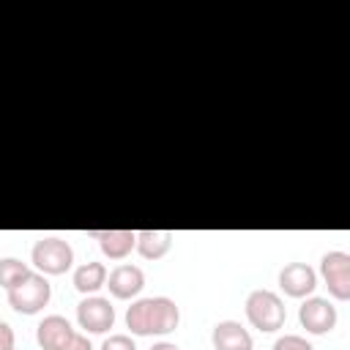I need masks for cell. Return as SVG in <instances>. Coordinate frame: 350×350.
Returning <instances> with one entry per match:
<instances>
[{"instance_id": "1", "label": "cell", "mask_w": 350, "mask_h": 350, "mask_svg": "<svg viewBox=\"0 0 350 350\" xmlns=\"http://www.w3.org/2000/svg\"><path fill=\"white\" fill-rule=\"evenodd\" d=\"M30 260L33 265L38 268V273L44 276H60L71 268L74 262V249L68 241H63L60 235H41L36 243H33V252H30Z\"/></svg>"}, {"instance_id": "2", "label": "cell", "mask_w": 350, "mask_h": 350, "mask_svg": "<svg viewBox=\"0 0 350 350\" xmlns=\"http://www.w3.org/2000/svg\"><path fill=\"white\" fill-rule=\"evenodd\" d=\"M246 317L257 331L273 334L284 325L287 312H284L282 298L273 290H252L246 298Z\"/></svg>"}, {"instance_id": "3", "label": "cell", "mask_w": 350, "mask_h": 350, "mask_svg": "<svg viewBox=\"0 0 350 350\" xmlns=\"http://www.w3.org/2000/svg\"><path fill=\"white\" fill-rule=\"evenodd\" d=\"M36 339L44 350H93L90 339L71 328V323L63 314H49L38 323Z\"/></svg>"}, {"instance_id": "4", "label": "cell", "mask_w": 350, "mask_h": 350, "mask_svg": "<svg viewBox=\"0 0 350 350\" xmlns=\"http://www.w3.org/2000/svg\"><path fill=\"white\" fill-rule=\"evenodd\" d=\"M5 293H8L11 309H16L19 314H36V312H41V309L49 304V298H52V284L46 282L44 273L30 271L16 287H11V290H5Z\"/></svg>"}, {"instance_id": "5", "label": "cell", "mask_w": 350, "mask_h": 350, "mask_svg": "<svg viewBox=\"0 0 350 350\" xmlns=\"http://www.w3.org/2000/svg\"><path fill=\"white\" fill-rule=\"evenodd\" d=\"M77 323L88 334H107L115 325V306L109 304V298L85 295L77 304Z\"/></svg>"}, {"instance_id": "6", "label": "cell", "mask_w": 350, "mask_h": 350, "mask_svg": "<svg viewBox=\"0 0 350 350\" xmlns=\"http://www.w3.org/2000/svg\"><path fill=\"white\" fill-rule=\"evenodd\" d=\"M320 273L328 284L331 298L347 301L350 298V254L347 252H328L320 260Z\"/></svg>"}, {"instance_id": "7", "label": "cell", "mask_w": 350, "mask_h": 350, "mask_svg": "<svg viewBox=\"0 0 350 350\" xmlns=\"http://www.w3.org/2000/svg\"><path fill=\"white\" fill-rule=\"evenodd\" d=\"M298 320H301V325H304L309 334L320 336V334L334 331V325H336L339 314H336V306H334L328 298L309 295V298L298 306Z\"/></svg>"}, {"instance_id": "8", "label": "cell", "mask_w": 350, "mask_h": 350, "mask_svg": "<svg viewBox=\"0 0 350 350\" xmlns=\"http://www.w3.org/2000/svg\"><path fill=\"white\" fill-rule=\"evenodd\" d=\"M279 287L290 298H309L317 287V273L306 262H287L279 271Z\"/></svg>"}, {"instance_id": "9", "label": "cell", "mask_w": 350, "mask_h": 350, "mask_svg": "<svg viewBox=\"0 0 350 350\" xmlns=\"http://www.w3.org/2000/svg\"><path fill=\"white\" fill-rule=\"evenodd\" d=\"M107 287H109L112 298H120V301L137 298L145 287V273H142V268H137L131 262H120L118 268H112L107 273Z\"/></svg>"}, {"instance_id": "10", "label": "cell", "mask_w": 350, "mask_h": 350, "mask_svg": "<svg viewBox=\"0 0 350 350\" xmlns=\"http://www.w3.org/2000/svg\"><path fill=\"white\" fill-rule=\"evenodd\" d=\"M180 323V309L172 298L167 295H156V298H148V336L150 334H170L175 331Z\"/></svg>"}, {"instance_id": "11", "label": "cell", "mask_w": 350, "mask_h": 350, "mask_svg": "<svg viewBox=\"0 0 350 350\" xmlns=\"http://www.w3.org/2000/svg\"><path fill=\"white\" fill-rule=\"evenodd\" d=\"M211 342H213V350H252L254 342H252V334L238 323V320H221L213 325V334H211Z\"/></svg>"}, {"instance_id": "12", "label": "cell", "mask_w": 350, "mask_h": 350, "mask_svg": "<svg viewBox=\"0 0 350 350\" xmlns=\"http://www.w3.org/2000/svg\"><path fill=\"white\" fill-rule=\"evenodd\" d=\"M90 235L98 238V246H101L104 257H109V260H123L137 246L134 230H101V232H90Z\"/></svg>"}, {"instance_id": "13", "label": "cell", "mask_w": 350, "mask_h": 350, "mask_svg": "<svg viewBox=\"0 0 350 350\" xmlns=\"http://www.w3.org/2000/svg\"><path fill=\"white\" fill-rule=\"evenodd\" d=\"M170 246H172V232L170 230H139L134 249L145 260H159L170 252Z\"/></svg>"}, {"instance_id": "14", "label": "cell", "mask_w": 350, "mask_h": 350, "mask_svg": "<svg viewBox=\"0 0 350 350\" xmlns=\"http://www.w3.org/2000/svg\"><path fill=\"white\" fill-rule=\"evenodd\" d=\"M107 284V268L96 260L90 262H82L77 271H74V287L82 293V295H93L96 290H101Z\"/></svg>"}, {"instance_id": "15", "label": "cell", "mask_w": 350, "mask_h": 350, "mask_svg": "<svg viewBox=\"0 0 350 350\" xmlns=\"http://www.w3.org/2000/svg\"><path fill=\"white\" fill-rule=\"evenodd\" d=\"M27 273H30V265L27 262H22L16 257H0V287L3 290L16 287Z\"/></svg>"}, {"instance_id": "16", "label": "cell", "mask_w": 350, "mask_h": 350, "mask_svg": "<svg viewBox=\"0 0 350 350\" xmlns=\"http://www.w3.org/2000/svg\"><path fill=\"white\" fill-rule=\"evenodd\" d=\"M126 325L134 336H148V298H137L126 309Z\"/></svg>"}, {"instance_id": "17", "label": "cell", "mask_w": 350, "mask_h": 350, "mask_svg": "<svg viewBox=\"0 0 350 350\" xmlns=\"http://www.w3.org/2000/svg\"><path fill=\"white\" fill-rule=\"evenodd\" d=\"M101 350H137V345H134V339L126 336V334H112V336L104 339Z\"/></svg>"}, {"instance_id": "18", "label": "cell", "mask_w": 350, "mask_h": 350, "mask_svg": "<svg viewBox=\"0 0 350 350\" xmlns=\"http://www.w3.org/2000/svg\"><path fill=\"white\" fill-rule=\"evenodd\" d=\"M0 350H14V328L0 320Z\"/></svg>"}, {"instance_id": "19", "label": "cell", "mask_w": 350, "mask_h": 350, "mask_svg": "<svg viewBox=\"0 0 350 350\" xmlns=\"http://www.w3.org/2000/svg\"><path fill=\"white\" fill-rule=\"evenodd\" d=\"M150 350H180V347H178L175 342H156Z\"/></svg>"}, {"instance_id": "20", "label": "cell", "mask_w": 350, "mask_h": 350, "mask_svg": "<svg viewBox=\"0 0 350 350\" xmlns=\"http://www.w3.org/2000/svg\"><path fill=\"white\" fill-rule=\"evenodd\" d=\"M306 350H314V347H312V345H309V347H306Z\"/></svg>"}, {"instance_id": "21", "label": "cell", "mask_w": 350, "mask_h": 350, "mask_svg": "<svg viewBox=\"0 0 350 350\" xmlns=\"http://www.w3.org/2000/svg\"><path fill=\"white\" fill-rule=\"evenodd\" d=\"M14 350H16V347H14Z\"/></svg>"}]
</instances>
